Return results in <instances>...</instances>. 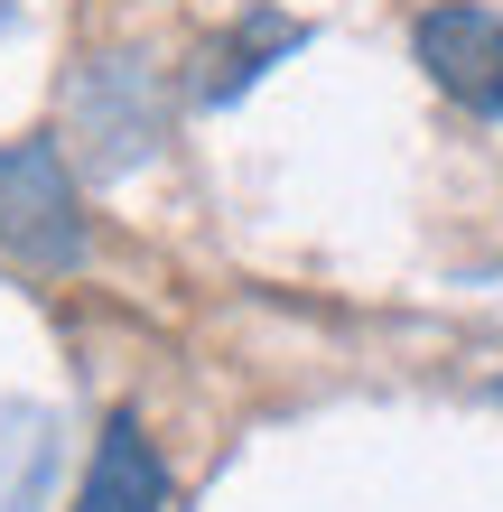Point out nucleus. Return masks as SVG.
<instances>
[{"mask_svg":"<svg viewBox=\"0 0 503 512\" xmlns=\"http://www.w3.org/2000/svg\"><path fill=\"white\" fill-rule=\"evenodd\" d=\"M494 401H503V382H494Z\"/></svg>","mask_w":503,"mask_h":512,"instance_id":"6","label":"nucleus"},{"mask_svg":"<svg viewBox=\"0 0 503 512\" xmlns=\"http://www.w3.org/2000/svg\"><path fill=\"white\" fill-rule=\"evenodd\" d=\"M0 10H10V0H0Z\"/></svg>","mask_w":503,"mask_h":512,"instance_id":"7","label":"nucleus"},{"mask_svg":"<svg viewBox=\"0 0 503 512\" xmlns=\"http://www.w3.org/2000/svg\"><path fill=\"white\" fill-rule=\"evenodd\" d=\"M159 503H168L159 447L140 438L131 410H112L103 438H94V466H84V485H75V512H159Z\"/></svg>","mask_w":503,"mask_h":512,"instance_id":"4","label":"nucleus"},{"mask_svg":"<svg viewBox=\"0 0 503 512\" xmlns=\"http://www.w3.org/2000/svg\"><path fill=\"white\" fill-rule=\"evenodd\" d=\"M410 56H420V75L457 112L503 122V19L485 0H438V10H420L410 19Z\"/></svg>","mask_w":503,"mask_h":512,"instance_id":"3","label":"nucleus"},{"mask_svg":"<svg viewBox=\"0 0 503 512\" xmlns=\"http://www.w3.org/2000/svg\"><path fill=\"white\" fill-rule=\"evenodd\" d=\"M168 140V84L150 56H94L66 84V159L84 177H131L140 159H159Z\"/></svg>","mask_w":503,"mask_h":512,"instance_id":"1","label":"nucleus"},{"mask_svg":"<svg viewBox=\"0 0 503 512\" xmlns=\"http://www.w3.org/2000/svg\"><path fill=\"white\" fill-rule=\"evenodd\" d=\"M289 47H308V28H299V19H280V10H243V28H233V38L205 47L196 103H243L271 66H289Z\"/></svg>","mask_w":503,"mask_h":512,"instance_id":"5","label":"nucleus"},{"mask_svg":"<svg viewBox=\"0 0 503 512\" xmlns=\"http://www.w3.org/2000/svg\"><path fill=\"white\" fill-rule=\"evenodd\" d=\"M75 159L56 140H10L0 149V252L28 270H84L94 233L75 215Z\"/></svg>","mask_w":503,"mask_h":512,"instance_id":"2","label":"nucleus"}]
</instances>
